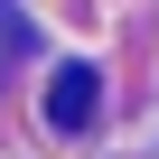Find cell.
I'll return each instance as SVG.
<instances>
[{
	"label": "cell",
	"mask_w": 159,
	"mask_h": 159,
	"mask_svg": "<svg viewBox=\"0 0 159 159\" xmlns=\"http://www.w3.org/2000/svg\"><path fill=\"white\" fill-rule=\"evenodd\" d=\"M94 94H103L94 66H56V75H47V122H56V131H84V122H94Z\"/></svg>",
	"instance_id": "obj_1"
},
{
	"label": "cell",
	"mask_w": 159,
	"mask_h": 159,
	"mask_svg": "<svg viewBox=\"0 0 159 159\" xmlns=\"http://www.w3.org/2000/svg\"><path fill=\"white\" fill-rule=\"evenodd\" d=\"M10 47H19V19H10V0H0V66H10Z\"/></svg>",
	"instance_id": "obj_2"
}]
</instances>
